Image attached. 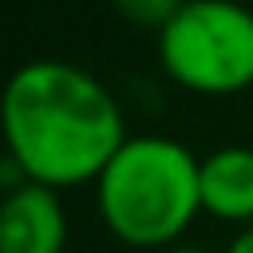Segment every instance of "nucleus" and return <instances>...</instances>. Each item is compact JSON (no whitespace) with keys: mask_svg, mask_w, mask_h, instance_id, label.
<instances>
[{"mask_svg":"<svg viewBox=\"0 0 253 253\" xmlns=\"http://www.w3.org/2000/svg\"><path fill=\"white\" fill-rule=\"evenodd\" d=\"M67 213L51 186L20 182L0 202V253H63Z\"/></svg>","mask_w":253,"mask_h":253,"instance_id":"nucleus-4","label":"nucleus"},{"mask_svg":"<svg viewBox=\"0 0 253 253\" xmlns=\"http://www.w3.org/2000/svg\"><path fill=\"white\" fill-rule=\"evenodd\" d=\"M202 210L249 221L253 217V150L249 146H221L202 158Z\"/></svg>","mask_w":253,"mask_h":253,"instance_id":"nucleus-5","label":"nucleus"},{"mask_svg":"<svg viewBox=\"0 0 253 253\" xmlns=\"http://www.w3.org/2000/svg\"><path fill=\"white\" fill-rule=\"evenodd\" d=\"M186 8V0H115V12L138 28H166L178 12Z\"/></svg>","mask_w":253,"mask_h":253,"instance_id":"nucleus-6","label":"nucleus"},{"mask_svg":"<svg viewBox=\"0 0 253 253\" xmlns=\"http://www.w3.org/2000/svg\"><path fill=\"white\" fill-rule=\"evenodd\" d=\"M0 130L8 158L40 186H75L99 178L126 142L115 95L75 63H24L0 95Z\"/></svg>","mask_w":253,"mask_h":253,"instance_id":"nucleus-1","label":"nucleus"},{"mask_svg":"<svg viewBox=\"0 0 253 253\" xmlns=\"http://www.w3.org/2000/svg\"><path fill=\"white\" fill-rule=\"evenodd\" d=\"M158 55L190 91H241L253 83V12L233 0H186L158 32Z\"/></svg>","mask_w":253,"mask_h":253,"instance_id":"nucleus-3","label":"nucleus"},{"mask_svg":"<svg viewBox=\"0 0 253 253\" xmlns=\"http://www.w3.org/2000/svg\"><path fill=\"white\" fill-rule=\"evenodd\" d=\"M229 253H253V225H249V229H245V233L229 245Z\"/></svg>","mask_w":253,"mask_h":253,"instance_id":"nucleus-7","label":"nucleus"},{"mask_svg":"<svg viewBox=\"0 0 253 253\" xmlns=\"http://www.w3.org/2000/svg\"><path fill=\"white\" fill-rule=\"evenodd\" d=\"M174 253H206V249H174Z\"/></svg>","mask_w":253,"mask_h":253,"instance_id":"nucleus-8","label":"nucleus"},{"mask_svg":"<svg viewBox=\"0 0 253 253\" xmlns=\"http://www.w3.org/2000/svg\"><path fill=\"white\" fill-rule=\"evenodd\" d=\"M99 210L115 237L166 245L202 210V162L174 138H126L99 174Z\"/></svg>","mask_w":253,"mask_h":253,"instance_id":"nucleus-2","label":"nucleus"}]
</instances>
